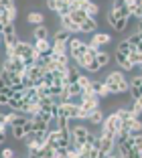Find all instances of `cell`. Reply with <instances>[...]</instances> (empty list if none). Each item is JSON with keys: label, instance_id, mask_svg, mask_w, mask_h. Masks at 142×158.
Returning <instances> with one entry per match:
<instances>
[{"label": "cell", "instance_id": "obj_1", "mask_svg": "<svg viewBox=\"0 0 142 158\" xmlns=\"http://www.w3.org/2000/svg\"><path fill=\"white\" fill-rule=\"evenodd\" d=\"M120 126H122L120 118L116 116V112H112V114H108V116L104 118V122H101V134L110 136V138H116V132L120 130Z\"/></svg>", "mask_w": 142, "mask_h": 158}, {"label": "cell", "instance_id": "obj_2", "mask_svg": "<svg viewBox=\"0 0 142 158\" xmlns=\"http://www.w3.org/2000/svg\"><path fill=\"white\" fill-rule=\"evenodd\" d=\"M87 53V43H83V41H79V39H75V37H71L67 41V55H69V59L73 61H77L79 57H83Z\"/></svg>", "mask_w": 142, "mask_h": 158}, {"label": "cell", "instance_id": "obj_3", "mask_svg": "<svg viewBox=\"0 0 142 158\" xmlns=\"http://www.w3.org/2000/svg\"><path fill=\"white\" fill-rule=\"evenodd\" d=\"M2 69L8 71V73H16V75H24V63L20 57L12 55V57H6L4 59V65H2Z\"/></svg>", "mask_w": 142, "mask_h": 158}, {"label": "cell", "instance_id": "obj_4", "mask_svg": "<svg viewBox=\"0 0 142 158\" xmlns=\"http://www.w3.org/2000/svg\"><path fill=\"white\" fill-rule=\"evenodd\" d=\"M59 116H65L69 120H79V103L75 102L59 103Z\"/></svg>", "mask_w": 142, "mask_h": 158}, {"label": "cell", "instance_id": "obj_5", "mask_svg": "<svg viewBox=\"0 0 142 158\" xmlns=\"http://www.w3.org/2000/svg\"><path fill=\"white\" fill-rule=\"evenodd\" d=\"M110 12L114 14L116 19H130V8H128V4H126L124 0H114Z\"/></svg>", "mask_w": 142, "mask_h": 158}, {"label": "cell", "instance_id": "obj_6", "mask_svg": "<svg viewBox=\"0 0 142 158\" xmlns=\"http://www.w3.org/2000/svg\"><path fill=\"white\" fill-rule=\"evenodd\" d=\"M69 134H71V138L75 140V142H79V144H85L87 136H89V130H87V126L79 124V126H69Z\"/></svg>", "mask_w": 142, "mask_h": 158}, {"label": "cell", "instance_id": "obj_7", "mask_svg": "<svg viewBox=\"0 0 142 158\" xmlns=\"http://www.w3.org/2000/svg\"><path fill=\"white\" fill-rule=\"evenodd\" d=\"M114 148H116L114 138H110V136H104V134L97 136V150H100V154H110Z\"/></svg>", "mask_w": 142, "mask_h": 158}, {"label": "cell", "instance_id": "obj_8", "mask_svg": "<svg viewBox=\"0 0 142 158\" xmlns=\"http://www.w3.org/2000/svg\"><path fill=\"white\" fill-rule=\"evenodd\" d=\"M110 43H112V35H108V33H100V31H97V33H93V35H92V41H89V45H92V47H97V49H100V47L110 45Z\"/></svg>", "mask_w": 142, "mask_h": 158}, {"label": "cell", "instance_id": "obj_9", "mask_svg": "<svg viewBox=\"0 0 142 158\" xmlns=\"http://www.w3.org/2000/svg\"><path fill=\"white\" fill-rule=\"evenodd\" d=\"M130 98L132 99H138L142 95V77L140 75H136V77H132L130 79Z\"/></svg>", "mask_w": 142, "mask_h": 158}, {"label": "cell", "instance_id": "obj_10", "mask_svg": "<svg viewBox=\"0 0 142 158\" xmlns=\"http://www.w3.org/2000/svg\"><path fill=\"white\" fill-rule=\"evenodd\" d=\"M92 91L96 93V95H100L101 99L110 98V93H108V87H105L104 79H92Z\"/></svg>", "mask_w": 142, "mask_h": 158}, {"label": "cell", "instance_id": "obj_11", "mask_svg": "<svg viewBox=\"0 0 142 158\" xmlns=\"http://www.w3.org/2000/svg\"><path fill=\"white\" fill-rule=\"evenodd\" d=\"M16 20V6H10V8L0 10V24H8Z\"/></svg>", "mask_w": 142, "mask_h": 158}, {"label": "cell", "instance_id": "obj_12", "mask_svg": "<svg viewBox=\"0 0 142 158\" xmlns=\"http://www.w3.org/2000/svg\"><path fill=\"white\" fill-rule=\"evenodd\" d=\"M79 33H85V35H93V33H97V20L89 16L85 23L79 24Z\"/></svg>", "mask_w": 142, "mask_h": 158}, {"label": "cell", "instance_id": "obj_13", "mask_svg": "<svg viewBox=\"0 0 142 158\" xmlns=\"http://www.w3.org/2000/svg\"><path fill=\"white\" fill-rule=\"evenodd\" d=\"M59 23H61V28H65V31H69V33H79V27L71 20V16L69 14H65V16H59Z\"/></svg>", "mask_w": 142, "mask_h": 158}, {"label": "cell", "instance_id": "obj_14", "mask_svg": "<svg viewBox=\"0 0 142 158\" xmlns=\"http://www.w3.org/2000/svg\"><path fill=\"white\" fill-rule=\"evenodd\" d=\"M27 23L28 24H35V27L45 24V14L39 12V10H31V12H27Z\"/></svg>", "mask_w": 142, "mask_h": 158}, {"label": "cell", "instance_id": "obj_15", "mask_svg": "<svg viewBox=\"0 0 142 158\" xmlns=\"http://www.w3.org/2000/svg\"><path fill=\"white\" fill-rule=\"evenodd\" d=\"M104 118H105V114H104V110H101V106H100V107H96L93 112H89V116H87V122H92L93 126H101Z\"/></svg>", "mask_w": 142, "mask_h": 158}, {"label": "cell", "instance_id": "obj_16", "mask_svg": "<svg viewBox=\"0 0 142 158\" xmlns=\"http://www.w3.org/2000/svg\"><path fill=\"white\" fill-rule=\"evenodd\" d=\"M32 47H35L37 55H41V57L51 53V43H49V39H47V41H35V43H32Z\"/></svg>", "mask_w": 142, "mask_h": 158}, {"label": "cell", "instance_id": "obj_17", "mask_svg": "<svg viewBox=\"0 0 142 158\" xmlns=\"http://www.w3.org/2000/svg\"><path fill=\"white\" fill-rule=\"evenodd\" d=\"M32 37H35V41H47V39H49V27H47V24H39V27H35Z\"/></svg>", "mask_w": 142, "mask_h": 158}, {"label": "cell", "instance_id": "obj_18", "mask_svg": "<svg viewBox=\"0 0 142 158\" xmlns=\"http://www.w3.org/2000/svg\"><path fill=\"white\" fill-rule=\"evenodd\" d=\"M116 61H118L120 71H132V69H134V65L128 61V57L122 55V53H118V51H116Z\"/></svg>", "mask_w": 142, "mask_h": 158}, {"label": "cell", "instance_id": "obj_19", "mask_svg": "<svg viewBox=\"0 0 142 158\" xmlns=\"http://www.w3.org/2000/svg\"><path fill=\"white\" fill-rule=\"evenodd\" d=\"M116 116L120 118V122H130V120H134V118H138V116H134V112L130 107H124V106L116 110Z\"/></svg>", "mask_w": 142, "mask_h": 158}, {"label": "cell", "instance_id": "obj_20", "mask_svg": "<svg viewBox=\"0 0 142 158\" xmlns=\"http://www.w3.org/2000/svg\"><path fill=\"white\" fill-rule=\"evenodd\" d=\"M77 83H79V87H81V93H89V91H92V77H89V75L81 73L79 79H77Z\"/></svg>", "mask_w": 142, "mask_h": 158}, {"label": "cell", "instance_id": "obj_21", "mask_svg": "<svg viewBox=\"0 0 142 158\" xmlns=\"http://www.w3.org/2000/svg\"><path fill=\"white\" fill-rule=\"evenodd\" d=\"M31 124H32V132H43V130H51V126L47 124L45 120H41L39 116H32L31 118Z\"/></svg>", "mask_w": 142, "mask_h": 158}, {"label": "cell", "instance_id": "obj_22", "mask_svg": "<svg viewBox=\"0 0 142 158\" xmlns=\"http://www.w3.org/2000/svg\"><path fill=\"white\" fill-rule=\"evenodd\" d=\"M73 37V35L69 33V31H65V28H61V31H53V43H65L67 45V41Z\"/></svg>", "mask_w": 142, "mask_h": 158}, {"label": "cell", "instance_id": "obj_23", "mask_svg": "<svg viewBox=\"0 0 142 158\" xmlns=\"http://www.w3.org/2000/svg\"><path fill=\"white\" fill-rule=\"evenodd\" d=\"M65 91H67V95H69V99L73 102L75 98L79 99V95H81V87H79V83H69V85H65Z\"/></svg>", "mask_w": 142, "mask_h": 158}, {"label": "cell", "instance_id": "obj_24", "mask_svg": "<svg viewBox=\"0 0 142 158\" xmlns=\"http://www.w3.org/2000/svg\"><path fill=\"white\" fill-rule=\"evenodd\" d=\"M69 16H71V20H73V23L77 24V27H79L81 23H85L87 19H89V16H87V14L83 12L81 8H79V10H73V12H69Z\"/></svg>", "mask_w": 142, "mask_h": 158}, {"label": "cell", "instance_id": "obj_25", "mask_svg": "<svg viewBox=\"0 0 142 158\" xmlns=\"http://www.w3.org/2000/svg\"><path fill=\"white\" fill-rule=\"evenodd\" d=\"M96 61H97V65L104 69V67L110 65V53H105V51H97L96 53Z\"/></svg>", "mask_w": 142, "mask_h": 158}, {"label": "cell", "instance_id": "obj_26", "mask_svg": "<svg viewBox=\"0 0 142 158\" xmlns=\"http://www.w3.org/2000/svg\"><path fill=\"white\" fill-rule=\"evenodd\" d=\"M104 81H114V83H124L128 79L124 77V71H112L108 77H104Z\"/></svg>", "mask_w": 142, "mask_h": 158}, {"label": "cell", "instance_id": "obj_27", "mask_svg": "<svg viewBox=\"0 0 142 158\" xmlns=\"http://www.w3.org/2000/svg\"><path fill=\"white\" fill-rule=\"evenodd\" d=\"M128 24H130V19H118L116 24H114V31L116 33H124V31L128 28Z\"/></svg>", "mask_w": 142, "mask_h": 158}, {"label": "cell", "instance_id": "obj_28", "mask_svg": "<svg viewBox=\"0 0 142 158\" xmlns=\"http://www.w3.org/2000/svg\"><path fill=\"white\" fill-rule=\"evenodd\" d=\"M51 53L63 55V53H67V45L65 43H51Z\"/></svg>", "mask_w": 142, "mask_h": 158}, {"label": "cell", "instance_id": "obj_29", "mask_svg": "<svg viewBox=\"0 0 142 158\" xmlns=\"http://www.w3.org/2000/svg\"><path fill=\"white\" fill-rule=\"evenodd\" d=\"M55 124H57V130H69V118L65 116H57Z\"/></svg>", "mask_w": 142, "mask_h": 158}, {"label": "cell", "instance_id": "obj_30", "mask_svg": "<svg viewBox=\"0 0 142 158\" xmlns=\"http://www.w3.org/2000/svg\"><path fill=\"white\" fill-rule=\"evenodd\" d=\"M130 110L134 112V116H138V118L142 116V95L138 99H132V107H130Z\"/></svg>", "mask_w": 142, "mask_h": 158}, {"label": "cell", "instance_id": "obj_31", "mask_svg": "<svg viewBox=\"0 0 142 158\" xmlns=\"http://www.w3.org/2000/svg\"><path fill=\"white\" fill-rule=\"evenodd\" d=\"M10 130H12V136H14L16 140H24V138H27L23 126H10Z\"/></svg>", "mask_w": 142, "mask_h": 158}, {"label": "cell", "instance_id": "obj_32", "mask_svg": "<svg viewBox=\"0 0 142 158\" xmlns=\"http://www.w3.org/2000/svg\"><path fill=\"white\" fill-rule=\"evenodd\" d=\"M132 49H134V47L130 45V43L126 41V39H124V41H120V43H118V53H122V55H128V53L132 51Z\"/></svg>", "mask_w": 142, "mask_h": 158}, {"label": "cell", "instance_id": "obj_33", "mask_svg": "<svg viewBox=\"0 0 142 158\" xmlns=\"http://www.w3.org/2000/svg\"><path fill=\"white\" fill-rule=\"evenodd\" d=\"M132 138V148L134 150H138V152L142 154V134H138V136H130Z\"/></svg>", "mask_w": 142, "mask_h": 158}, {"label": "cell", "instance_id": "obj_34", "mask_svg": "<svg viewBox=\"0 0 142 158\" xmlns=\"http://www.w3.org/2000/svg\"><path fill=\"white\" fill-rule=\"evenodd\" d=\"M16 33V27H14V23H8L2 27V37H8V35H14Z\"/></svg>", "mask_w": 142, "mask_h": 158}, {"label": "cell", "instance_id": "obj_35", "mask_svg": "<svg viewBox=\"0 0 142 158\" xmlns=\"http://www.w3.org/2000/svg\"><path fill=\"white\" fill-rule=\"evenodd\" d=\"M47 136H49V130H43V132H35V134H32V138L39 140L41 144H45V142H47Z\"/></svg>", "mask_w": 142, "mask_h": 158}, {"label": "cell", "instance_id": "obj_36", "mask_svg": "<svg viewBox=\"0 0 142 158\" xmlns=\"http://www.w3.org/2000/svg\"><path fill=\"white\" fill-rule=\"evenodd\" d=\"M41 83H43V85H47V87H49V85H53V73H51V71H45V73H43Z\"/></svg>", "mask_w": 142, "mask_h": 158}, {"label": "cell", "instance_id": "obj_37", "mask_svg": "<svg viewBox=\"0 0 142 158\" xmlns=\"http://www.w3.org/2000/svg\"><path fill=\"white\" fill-rule=\"evenodd\" d=\"M126 57H128V61H130V63H132L134 67H136V63H138V57H140V53H138L136 49H132V51H130V53H128V55H126Z\"/></svg>", "mask_w": 142, "mask_h": 158}, {"label": "cell", "instance_id": "obj_38", "mask_svg": "<svg viewBox=\"0 0 142 158\" xmlns=\"http://www.w3.org/2000/svg\"><path fill=\"white\" fill-rule=\"evenodd\" d=\"M47 8H49L51 12H55V14H57V8H59L57 0H47Z\"/></svg>", "mask_w": 142, "mask_h": 158}, {"label": "cell", "instance_id": "obj_39", "mask_svg": "<svg viewBox=\"0 0 142 158\" xmlns=\"http://www.w3.org/2000/svg\"><path fill=\"white\" fill-rule=\"evenodd\" d=\"M126 41H128L130 45H132L134 49H136V45H138V43H140V37H138V33H134L132 37H130V39H126Z\"/></svg>", "mask_w": 142, "mask_h": 158}, {"label": "cell", "instance_id": "obj_40", "mask_svg": "<svg viewBox=\"0 0 142 158\" xmlns=\"http://www.w3.org/2000/svg\"><path fill=\"white\" fill-rule=\"evenodd\" d=\"M16 156V152H14L12 148H4L2 150V158H14Z\"/></svg>", "mask_w": 142, "mask_h": 158}, {"label": "cell", "instance_id": "obj_41", "mask_svg": "<svg viewBox=\"0 0 142 158\" xmlns=\"http://www.w3.org/2000/svg\"><path fill=\"white\" fill-rule=\"evenodd\" d=\"M10 6H14V0H0V10L10 8Z\"/></svg>", "mask_w": 142, "mask_h": 158}, {"label": "cell", "instance_id": "obj_42", "mask_svg": "<svg viewBox=\"0 0 142 158\" xmlns=\"http://www.w3.org/2000/svg\"><path fill=\"white\" fill-rule=\"evenodd\" d=\"M105 20H108V24H110V27L114 28V24H116V20H118V19H116V16H114L112 12H108V14H105Z\"/></svg>", "mask_w": 142, "mask_h": 158}, {"label": "cell", "instance_id": "obj_43", "mask_svg": "<svg viewBox=\"0 0 142 158\" xmlns=\"http://www.w3.org/2000/svg\"><path fill=\"white\" fill-rule=\"evenodd\" d=\"M136 33H138V37H140V41H142V20H138V27H136Z\"/></svg>", "mask_w": 142, "mask_h": 158}, {"label": "cell", "instance_id": "obj_44", "mask_svg": "<svg viewBox=\"0 0 142 158\" xmlns=\"http://www.w3.org/2000/svg\"><path fill=\"white\" fill-rule=\"evenodd\" d=\"M6 103H8V98H6V95H2V93H0V106H6Z\"/></svg>", "mask_w": 142, "mask_h": 158}, {"label": "cell", "instance_id": "obj_45", "mask_svg": "<svg viewBox=\"0 0 142 158\" xmlns=\"http://www.w3.org/2000/svg\"><path fill=\"white\" fill-rule=\"evenodd\" d=\"M73 0H57V4H71Z\"/></svg>", "mask_w": 142, "mask_h": 158}, {"label": "cell", "instance_id": "obj_46", "mask_svg": "<svg viewBox=\"0 0 142 158\" xmlns=\"http://www.w3.org/2000/svg\"><path fill=\"white\" fill-rule=\"evenodd\" d=\"M4 140H6V132H0V144H2Z\"/></svg>", "mask_w": 142, "mask_h": 158}, {"label": "cell", "instance_id": "obj_47", "mask_svg": "<svg viewBox=\"0 0 142 158\" xmlns=\"http://www.w3.org/2000/svg\"><path fill=\"white\" fill-rule=\"evenodd\" d=\"M27 158H39V156H37V154H28Z\"/></svg>", "mask_w": 142, "mask_h": 158}, {"label": "cell", "instance_id": "obj_48", "mask_svg": "<svg viewBox=\"0 0 142 158\" xmlns=\"http://www.w3.org/2000/svg\"><path fill=\"white\" fill-rule=\"evenodd\" d=\"M0 43H4V39H2V33H0Z\"/></svg>", "mask_w": 142, "mask_h": 158}, {"label": "cell", "instance_id": "obj_49", "mask_svg": "<svg viewBox=\"0 0 142 158\" xmlns=\"http://www.w3.org/2000/svg\"><path fill=\"white\" fill-rule=\"evenodd\" d=\"M14 158H16V156H14Z\"/></svg>", "mask_w": 142, "mask_h": 158}, {"label": "cell", "instance_id": "obj_50", "mask_svg": "<svg viewBox=\"0 0 142 158\" xmlns=\"http://www.w3.org/2000/svg\"><path fill=\"white\" fill-rule=\"evenodd\" d=\"M140 20H142V19H140Z\"/></svg>", "mask_w": 142, "mask_h": 158}]
</instances>
